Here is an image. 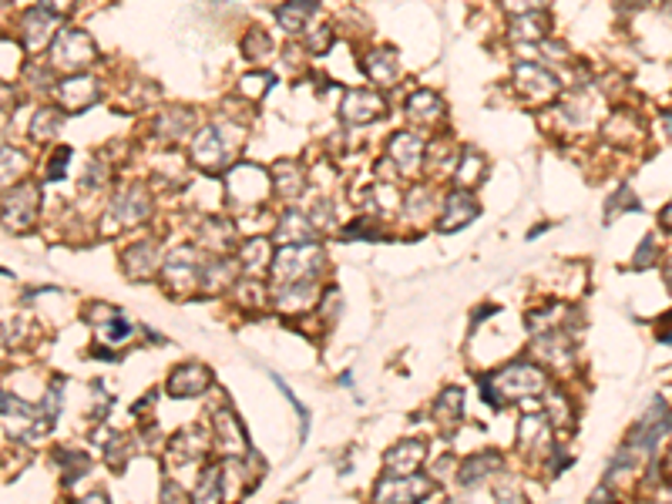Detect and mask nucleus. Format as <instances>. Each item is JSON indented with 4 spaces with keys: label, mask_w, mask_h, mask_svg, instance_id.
<instances>
[{
    "label": "nucleus",
    "mask_w": 672,
    "mask_h": 504,
    "mask_svg": "<svg viewBox=\"0 0 672 504\" xmlns=\"http://www.w3.org/2000/svg\"><path fill=\"white\" fill-rule=\"evenodd\" d=\"M367 68H370V77H373V81H380V84H394V81H397V58H394V51H390V47H377V51H370Z\"/></svg>",
    "instance_id": "obj_15"
},
{
    "label": "nucleus",
    "mask_w": 672,
    "mask_h": 504,
    "mask_svg": "<svg viewBox=\"0 0 672 504\" xmlns=\"http://www.w3.org/2000/svg\"><path fill=\"white\" fill-rule=\"evenodd\" d=\"M474 215H477V209H474L471 196H468V192H454V196H447V205H444L441 229L444 232L460 229V226H468V222H471Z\"/></svg>",
    "instance_id": "obj_10"
},
{
    "label": "nucleus",
    "mask_w": 672,
    "mask_h": 504,
    "mask_svg": "<svg viewBox=\"0 0 672 504\" xmlns=\"http://www.w3.org/2000/svg\"><path fill=\"white\" fill-rule=\"evenodd\" d=\"M245 54H249V58H266V54H273L269 37H266L262 31L249 34V37H245Z\"/></svg>",
    "instance_id": "obj_23"
},
{
    "label": "nucleus",
    "mask_w": 672,
    "mask_h": 504,
    "mask_svg": "<svg viewBox=\"0 0 672 504\" xmlns=\"http://www.w3.org/2000/svg\"><path fill=\"white\" fill-rule=\"evenodd\" d=\"M283 229H286V236H290V239H296V243H306V239H309L306 232H313V229H309V226H306V222H303V215H296V212L286 215V222H283Z\"/></svg>",
    "instance_id": "obj_24"
},
{
    "label": "nucleus",
    "mask_w": 672,
    "mask_h": 504,
    "mask_svg": "<svg viewBox=\"0 0 672 504\" xmlns=\"http://www.w3.org/2000/svg\"><path fill=\"white\" fill-rule=\"evenodd\" d=\"M662 226H669V229H672V205L666 209V212H662Z\"/></svg>",
    "instance_id": "obj_29"
},
{
    "label": "nucleus",
    "mask_w": 672,
    "mask_h": 504,
    "mask_svg": "<svg viewBox=\"0 0 672 504\" xmlns=\"http://www.w3.org/2000/svg\"><path fill=\"white\" fill-rule=\"evenodd\" d=\"M545 31H548L545 14H518L511 20V34H515V37H524V41H541Z\"/></svg>",
    "instance_id": "obj_18"
},
{
    "label": "nucleus",
    "mask_w": 672,
    "mask_h": 504,
    "mask_svg": "<svg viewBox=\"0 0 672 504\" xmlns=\"http://www.w3.org/2000/svg\"><path fill=\"white\" fill-rule=\"evenodd\" d=\"M165 276H168V286H172V290L199 286L202 269H199V260H192V249H179V252L168 260Z\"/></svg>",
    "instance_id": "obj_7"
},
{
    "label": "nucleus",
    "mask_w": 672,
    "mask_h": 504,
    "mask_svg": "<svg viewBox=\"0 0 672 504\" xmlns=\"http://www.w3.org/2000/svg\"><path fill=\"white\" fill-rule=\"evenodd\" d=\"M383 111V101L377 94H364V92H353L347 101H343V118L353 124L360 122H373L377 115Z\"/></svg>",
    "instance_id": "obj_12"
},
{
    "label": "nucleus",
    "mask_w": 672,
    "mask_h": 504,
    "mask_svg": "<svg viewBox=\"0 0 672 504\" xmlns=\"http://www.w3.org/2000/svg\"><path fill=\"white\" fill-rule=\"evenodd\" d=\"M24 165H28V162H24V155L14 152V148H4V152H0V185L11 182V179H17V175L24 172Z\"/></svg>",
    "instance_id": "obj_20"
},
{
    "label": "nucleus",
    "mask_w": 672,
    "mask_h": 504,
    "mask_svg": "<svg viewBox=\"0 0 672 504\" xmlns=\"http://www.w3.org/2000/svg\"><path fill=\"white\" fill-rule=\"evenodd\" d=\"M420 460H424V444L407 441V444H400V447H394V451L387 454V471L397 474V477H404V474L417 471V464H420Z\"/></svg>",
    "instance_id": "obj_14"
},
{
    "label": "nucleus",
    "mask_w": 672,
    "mask_h": 504,
    "mask_svg": "<svg viewBox=\"0 0 672 504\" xmlns=\"http://www.w3.org/2000/svg\"><path fill=\"white\" fill-rule=\"evenodd\" d=\"M659 336H662L666 343H672V320H669V323H662V330H659Z\"/></svg>",
    "instance_id": "obj_28"
},
{
    "label": "nucleus",
    "mask_w": 672,
    "mask_h": 504,
    "mask_svg": "<svg viewBox=\"0 0 672 504\" xmlns=\"http://www.w3.org/2000/svg\"><path fill=\"white\" fill-rule=\"evenodd\" d=\"M54 58H58L61 68H84V64L94 58L92 37H88V34H81V31L61 34V41H58V47H54Z\"/></svg>",
    "instance_id": "obj_5"
},
{
    "label": "nucleus",
    "mask_w": 672,
    "mask_h": 504,
    "mask_svg": "<svg viewBox=\"0 0 672 504\" xmlns=\"http://www.w3.org/2000/svg\"><path fill=\"white\" fill-rule=\"evenodd\" d=\"M61 101L71 111H81V108H88L94 101V94H98V84H94V77L88 75H75V77H68L64 81V88H61Z\"/></svg>",
    "instance_id": "obj_13"
},
{
    "label": "nucleus",
    "mask_w": 672,
    "mask_h": 504,
    "mask_svg": "<svg viewBox=\"0 0 672 504\" xmlns=\"http://www.w3.org/2000/svg\"><path fill=\"white\" fill-rule=\"evenodd\" d=\"M494 383L501 387V394H508V397H532V394H538V390L545 387V377H541L535 367L515 364V367L501 370V373L494 377Z\"/></svg>",
    "instance_id": "obj_2"
},
{
    "label": "nucleus",
    "mask_w": 672,
    "mask_h": 504,
    "mask_svg": "<svg viewBox=\"0 0 672 504\" xmlns=\"http://www.w3.org/2000/svg\"><path fill=\"white\" fill-rule=\"evenodd\" d=\"M124 269H128V276H135V279H145V276H152V269H155V245L152 243H138L135 249H128V252H124Z\"/></svg>",
    "instance_id": "obj_16"
},
{
    "label": "nucleus",
    "mask_w": 672,
    "mask_h": 504,
    "mask_svg": "<svg viewBox=\"0 0 672 504\" xmlns=\"http://www.w3.org/2000/svg\"><path fill=\"white\" fill-rule=\"evenodd\" d=\"M481 168H484V162H481V155H464V165H460L458 179H460L464 185H468V182H477L474 175H481Z\"/></svg>",
    "instance_id": "obj_25"
},
{
    "label": "nucleus",
    "mask_w": 672,
    "mask_h": 504,
    "mask_svg": "<svg viewBox=\"0 0 672 504\" xmlns=\"http://www.w3.org/2000/svg\"><path fill=\"white\" fill-rule=\"evenodd\" d=\"M639 4H645V0H639Z\"/></svg>",
    "instance_id": "obj_30"
},
{
    "label": "nucleus",
    "mask_w": 672,
    "mask_h": 504,
    "mask_svg": "<svg viewBox=\"0 0 672 504\" xmlns=\"http://www.w3.org/2000/svg\"><path fill=\"white\" fill-rule=\"evenodd\" d=\"M192 155H196V162H199L202 168H209V172L226 165V138H222V132H219V128H202L199 138H196Z\"/></svg>",
    "instance_id": "obj_6"
},
{
    "label": "nucleus",
    "mask_w": 672,
    "mask_h": 504,
    "mask_svg": "<svg viewBox=\"0 0 672 504\" xmlns=\"http://www.w3.org/2000/svg\"><path fill=\"white\" fill-rule=\"evenodd\" d=\"M320 269V249H309V243H296L276 256V276L283 283L309 279V273Z\"/></svg>",
    "instance_id": "obj_1"
},
{
    "label": "nucleus",
    "mask_w": 672,
    "mask_h": 504,
    "mask_svg": "<svg viewBox=\"0 0 672 504\" xmlns=\"http://www.w3.org/2000/svg\"><path fill=\"white\" fill-rule=\"evenodd\" d=\"M219 481H222L219 468L205 471V477L199 481V501H219Z\"/></svg>",
    "instance_id": "obj_21"
},
{
    "label": "nucleus",
    "mask_w": 672,
    "mask_h": 504,
    "mask_svg": "<svg viewBox=\"0 0 672 504\" xmlns=\"http://www.w3.org/2000/svg\"><path fill=\"white\" fill-rule=\"evenodd\" d=\"M269 84H273V77H269V75H260V77L249 75V77H243V92L245 94H256V98H260V94L266 92Z\"/></svg>",
    "instance_id": "obj_26"
},
{
    "label": "nucleus",
    "mask_w": 672,
    "mask_h": 504,
    "mask_svg": "<svg viewBox=\"0 0 672 504\" xmlns=\"http://www.w3.org/2000/svg\"><path fill=\"white\" fill-rule=\"evenodd\" d=\"M205 383H209V370L199 367V364H188V367H182V370H175V373H172L168 387H172V394H175V397H196V394L205 390Z\"/></svg>",
    "instance_id": "obj_11"
},
{
    "label": "nucleus",
    "mask_w": 672,
    "mask_h": 504,
    "mask_svg": "<svg viewBox=\"0 0 672 504\" xmlns=\"http://www.w3.org/2000/svg\"><path fill=\"white\" fill-rule=\"evenodd\" d=\"M428 491H430V481H424V477H413V474L397 477V474H390V481H383L380 488H377V498L411 501V498H420V494H428Z\"/></svg>",
    "instance_id": "obj_9"
},
{
    "label": "nucleus",
    "mask_w": 672,
    "mask_h": 504,
    "mask_svg": "<svg viewBox=\"0 0 672 504\" xmlns=\"http://www.w3.org/2000/svg\"><path fill=\"white\" fill-rule=\"evenodd\" d=\"M669 428H672V413H669V407H666V404L659 400V404H652V411H649L639 420V428H636V437H632V444H636L639 451H652V444H656Z\"/></svg>",
    "instance_id": "obj_4"
},
{
    "label": "nucleus",
    "mask_w": 672,
    "mask_h": 504,
    "mask_svg": "<svg viewBox=\"0 0 672 504\" xmlns=\"http://www.w3.org/2000/svg\"><path fill=\"white\" fill-rule=\"evenodd\" d=\"M51 11H68V7H75V0H44Z\"/></svg>",
    "instance_id": "obj_27"
},
{
    "label": "nucleus",
    "mask_w": 672,
    "mask_h": 504,
    "mask_svg": "<svg viewBox=\"0 0 672 504\" xmlns=\"http://www.w3.org/2000/svg\"><path fill=\"white\" fill-rule=\"evenodd\" d=\"M407 111H411V118H417V122H430V118L441 115V98L430 94V92H417V94H411Z\"/></svg>",
    "instance_id": "obj_19"
},
{
    "label": "nucleus",
    "mask_w": 672,
    "mask_h": 504,
    "mask_svg": "<svg viewBox=\"0 0 672 504\" xmlns=\"http://www.w3.org/2000/svg\"><path fill=\"white\" fill-rule=\"evenodd\" d=\"M518 88L528 94L532 101H548L558 84H555V77H551L548 71H541V68H535V64H521Z\"/></svg>",
    "instance_id": "obj_8"
},
{
    "label": "nucleus",
    "mask_w": 672,
    "mask_h": 504,
    "mask_svg": "<svg viewBox=\"0 0 672 504\" xmlns=\"http://www.w3.org/2000/svg\"><path fill=\"white\" fill-rule=\"evenodd\" d=\"M266 252H269V245H266V239H256V243L245 245V252H243L245 269H260L262 262H266Z\"/></svg>",
    "instance_id": "obj_22"
},
{
    "label": "nucleus",
    "mask_w": 672,
    "mask_h": 504,
    "mask_svg": "<svg viewBox=\"0 0 672 504\" xmlns=\"http://www.w3.org/2000/svg\"><path fill=\"white\" fill-rule=\"evenodd\" d=\"M266 188H269V182H266V175H262L260 168L252 165H243L232 172L229 179V192L236 202H243V205H256V202L266 196Z\"/></svg>",
    "instance_id": "obj_3"
},
{
    "label": "nucleus",
    "mask_w": 672,
    "mask_h": 504,
    "mask_svg": "<svg viewBox=\"0 0 672 504\" xmlns=\"http://www.w3.org/2000/svg\"><path fill=\"white\" fill-rule=\"evenodd\" d=\"M390 152H394V158L400 162L404 172H411V168H417V162H420V141L413 135H397L390 141Z\"/></svg>",
    "instance_id": "obj_17"
}]
</instances>
